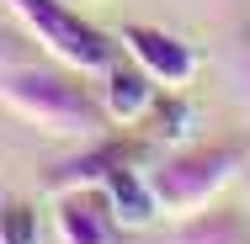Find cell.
I'll use <instances>...</instances> for the list:
<instances>
[{
    "instance_id": "obj_1",
    "label": "cell",
    "mask_w": 250,
    "mask_h": 244,
    "mask_svg": "<svg viewBox=\"0 0 250 244\" xmlns=\"http://www.w3.org/2000/svg\"><path fill=\"white\" fill-rule=\"evenodd\" d=\"M0 106L11 117H21L27 128L53 133V138H75V144H91L106 133V112L101 101H91L85 80L75 69H53V64H32V58H16V64H0Z\"/></svg>"
},
{
    "instance_id": "obj_2",
    "label": "cell",
    "mask_w": 250,
    "mask_h": 244,
    "mask_svg": "<svg viewBox=\"0 0 250 244\" xmlns=\"http://www.w3.org/2000/svg\"><path fill=\"white\" fill-rule=\"evenodd\" d=\"M245 170V149L218 138V144H192V149H176L165 165L149 170V186L160 196V212L170 218H187L208 202H218V191H229Z\"/></svg>"
},
{
    "instance_id": "obj_3",
    "label": "cell",
    "mask_w": 250,
    "mask_h": 244,
    "mask_svg": "<svg viewBox=\"0 0 250 244\" xmlns=\"http://www.w3.org/2000/svg\"><path fill=\"white\" fill-rule=\"evenodd\" d=\"M0 5L32 32V43L48 53L53 64H64V69H75V75H101L106 64L123 58L117 38H106L85 16H75L64 0H0Z\"/></svg>"
},
{
    "instance_id": "obj_4",
    "label": "cell",
    "mask_w": 250,
    "mask_h": 244,
    "mask_svg": "<svg viewBox=\"0 0 250 244\" xmlns=\"http://www.w3.org/2000/svg\"><path fill=\"white\" fill-rule=\"evenodd\" d=\"M112 38H117V48L128 53L160 91H187V85H192V75H197V48L181 43L176 32L149 27V21H128V27H117Z\"/></svg>"
},
{
    "instance_id": "obj_5",
    "label": "cell",
    "mask_w": 250,
    "mask_h": 244,
    "mask_svg": "<svg viewBox=\"0 0 250 244\" xmlns=\"http://www.w3.org/2000/svg\"><path fill=\"white\" fill-rule=\"evenodd\" d=\"M139 149L128 144V138H91V144H80L69 159H59L43 170V191L48 196H64V191H85V186H106V175L117 170V165H128Z\"/></svg>"
},
{
    "instance_id": "obj_6",
    "label": "cell",
    "mask_w": 250,
    "mask_h": 244,
    "mask_svg": "<svg viewBox=\"0 0 250 244\" xmlns=\"http://www.w3.org/2000/svg\"><path fill=\"white\" fill-rule=\"evenodd\" d=\"M53 228H59V244H117V218L101 186L53 196Z\"/></svg>"
},
{
    "instance_id": "obj_7",
    "label": "cell",
    "mask_w": 250,
    "mask_h": 244,
    "mask_svg": "<svg viewBox=\"0 0 250 244\" xmlns=\"http://www.w3.org/2000/svg\"><path fill=\"white\" fill-rule=\"evenodd\" d=\"M101 80H106V85H101V112H106V122H117V128L144 122V112H149L154 96H160V85H154L128 53H123L117 64H106Z\"/></svg>"
},
{
    "instance_id": "obj_8",
    "label": "cell",
    "mask_w": 250,
    "mask_h": 244,
    "mask_svg": "<svg viewBox=\"0 0 250 244\" xmlns=\"http://www.w3.org/2000/svg\"><path fill=\"white\" fill-rule=\"evenodd\" d=\"M101 191H106V207H112L117 228H149L154 218H160V196L149 186V170H133V159L117 165Z\"/></svg>"
},
{
    "instance_id": "obj_9",
    "label": "cell",
    "mask_w": 250,
    "mask_h": 244,
    "mask_svg": "<svg viewBox=\"0 0 250 244\" xmlns=\"http://www.w3.org/2000/svg\"><path fill=\"white\" fill-rule=\"evenodd\" d=\"M176 244H250V207H197L181 218Z\"/></svg>"
},
{
    "instance_id": "obj_10",
    "label": "cell",
    "mask_w": 250,
    "mask_h": 244,
    "mask_svg": "<svg viewBox=\"0 0 250 244\" xmlns=\"http://www.w3.org/2000/svg\"><path fill=\"white\" fill-rule=\"evenodd\" d=\"M187 122H192V106L181 101V91H165V96H154V106L144 112V128H149V138H181V133H187Z\"/></svg>"
},
{
    "instance_id": "obj_11",
    "label": "cell",
    "mask_w": 250,
    "mask_h": 244,
    "mask_svg": "<svg viewBox=\"0 0 250 244\" xmlns=\"http://www.w3.org/2000/svg\"><path fill=\"white\" fill-rule=\"evenodd\" d=\"M43 223L27 202H0V244H38Z\"/></svg>"
},
{
    "instance_id": "obj_12",
    "label": "cell",
    "mask_w": 250,
    "mask_h": 244,
    "mask_svg": "<svg viewBox=\"0 0 250 244\" xmlns=\"http://www.w3.org/2000/svg\"><path fill=\"white\" fill-rule=\"evenodd\" d=\"M16 58H27V43H21L16 32L0 27V64H16Z\"/></svg>"
},
{
    "instance_id": "obj_13",
    "label": "cell",
    "mask_w": 250,
    "mask_h": 244,
    "mask_svg": "<svg viewBox=\"0 0 250 244\" xmlns=\"http://www.w3.org/2000/svg\"><path fill=\"white\" fill-rule=\"evenodd\" d=\"M245 96H250V69H245Z\"/></svg>"
}]
</instances>
